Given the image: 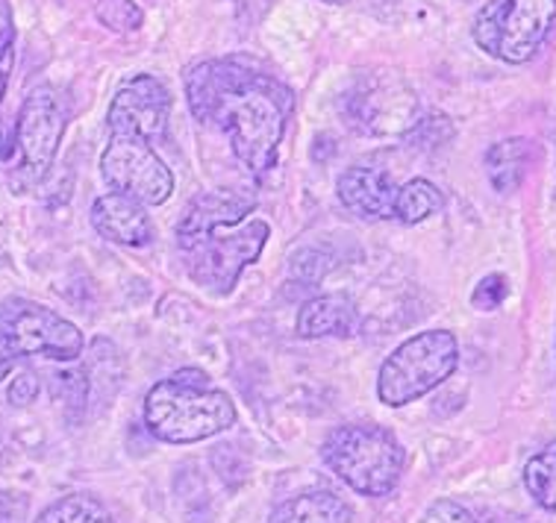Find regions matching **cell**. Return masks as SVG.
<instances>
[{
    "label": "cell",
    "mask_w": 556,
    "mask_h": 523,
    "mask_svg": "<svg viewBox=\"0 0 556 523\" xmlns=\"http://www.w3.org/2000/svg\"><path fill=\"white\" fill-rule=\"evenodd\" d=\"M186 101L203 127L222 132L242 168H277L294 112L292 89L244 60H203L186 71Z\"/></svg>",
    "instance_id": "cell-1"
},
{
    "label": "cell",
    "mask_w": 556,
    "mask_h": 523,
    "mask_svg": "<svg viewBox=\"0 0 556 523\" xmlns=\"http://www.w3.org/2000/svg\"><path fill=\"white\" fill-rule=\"evenodd\" d=\"M253 197L236 192L198 194L177 221V251L194 285L210 294H230L248 265L260 259L271 235L253 218Z\"/></svg>",
    "instance_id": "cell-2"
},
{
    "label": "cell",
    "mask_w": 556,
    "mask_h": 523,
    "mask_svg": "<svg viewBox=\"0 0 556 523\" xmlns=\"http://www.w3.org/2000/svg\"><path fill=\"white\" fill-rule=\"evenodd\" d=\"M236 423L233 397L201 368H182L144 397V426L165 444L206 442Z\"/></svg>",
    "instance_id": "cell-3"
},
{
    "label": "cell",
    "mask_w": 556,
    "mask_h": 523,
    "mask_svg": "<svg viewBox=\"0 0 556 523\" xmlns=\"http://www.w3.org/2000/svg\"><path fill=\"white\" fill-rule=\"evenodd\" d=\"M321 459L351 492L389 497L404 476V447L377 423H344L321 444Z\"/></svg>",
    "instance_id": "cell-4"
},
{
    "label": "cell",
    "mask_w": 556,
    "mask_h": 523,
    "mask_svg": "<svg viewBox=\"0 0 556 523\" xmlns=\"http://www.w3.org/2000/svg\"><path fill=\"white\" fill-rule=\"evenodd\" d=\"M86 339L77 323L27 297L0 301V380H7L21 359L41 356L51 362H77Z\"/></svg>",
    "instance_id": "cell-5"
},
{
    "label": "cell",
    "mask_w": 556,
    "mask_h": 523,
    "mask_svg": "<svg viewBox=\"0 0 556 523\" xmlns=\"http://www.w3.org/2000/svg\"><path fill=\"white\" fill-rule=\"evenodd\" d=\"M456 365H459V342L454 332L425 330L409 335L380 365L377 397L386 406L401 409L451 380Z\"/></svg>",
    "instance_id": "cell-6"
},
{
    "label": "cell",
    "mask_w": 556,
    "mask_h": 523,
    "mask_svg": "<svg viewBox=\"0 0 556 523\" xmlns=\"http://www.w3.org/2000/svg\"><path fill=\"white\" fill-rule=\"evenodd\" d=\"M556 24V0H492L475 18V41L480 51L525 65L539 53Z\"/></svg>",
    "instance_id": "cell-7"
},
{
    "label": "cell",
    "mask_w": 556,
    "mask_h": 523,
    "mask_svg": "<svg viewBox=\"0 0 556 523\" xmlns=\"http://www.w3.org/2000/svg\"><path fill=\"white\" fill-rule=\"evenodd\" d=\"M68 127L65 103L53 86H36L24 98L15 122V162H12V186L30 189L51 174L62 136Z\"/></svg>",
    "instance_id": "cell-8"
},
{
    "label": "cell",
    "mask_w": 556,
    "mask_h": 523,
    "mask_svg": "<svg viewBox=\"0 0 556 523\" xmlns=\"http://www.w3.org/2000/svg\"><path fill=\"white\" fill-rule=\"evenodd\" d=\"M101 177L112 192L142 206H162L174 192L172 168L144 139L110 136V144L101 153Z\"/></svg>",
    "instance_id": "cell-9"
},
{
    "label": "cell",
    "mask_w": 556,
    "mask_h": 523,
    "mask_svg": "<svg viewBox=\"0 0 556 523\" xmlns=\"http://www.w3.org/2000/svg\"><path fill=\"white\" fill-rule=\"evenodd\" d=\"M344 124L363 136H406L413 130L421 110L415 94L397 77H363L342 98Z\"/></svg>",
    "instance_id": "cell-10"
},
{
    "label": "cell",
    "mask_w": 556,
    "mask_h": 523,
    "mask_svg": "<svg viewBox=\"0 0 556 523\" xmlns=\"http://www.w3.org/2000/svg\"><path fill=\"white\" fill-rule=\"evenodd\" d=\"M172 91L153 74H136L115 91L106 115L110 136L160 141L172 122Z\"/></svg>",
    "instance_id": "cell-11"
},
{
    "label": "cell",
    "mask_w": 556,
    "mask_h": 523,
    "mask_svg": "<svg viewBox=\"0 0 556 523\" xmlns=\"http://www.w3.org/2000/svg\"><path fill=\"white\" fill-rule=\"evenodd\" d=\"M336 194L344 209L359 221H395L397 182L386 168L354 165L339 177Z\"/></svg>",
    "instance_id": "cell-12"
},
{
    "label": "cell",
    "mask_w": 556,
    "mask_h": 523,
    "mask_svg": "<svg viewBox=\"0 0 556 523\" xmlns=\"http://www.w3.org/2000/svg\"><path fill=\"white\" fill-rule=\"evenodd\" d=\"M89 218L101 239L122 244V247H148L156 239V227L148 215V206L124 194H101L91 203Z\"/></svg>",
    "instance_id": "cell-13"
},
{
    "label": "cell",
    "mask_w": 556,
    "mask_h": 523,
    "mask_svg": "<svg viewBox=\"0 0 556 523\" xmlns=\"http://www.w3.org/2000/svg\"><path fill=\"white\" fill-rule=\"evenodd\" d=\"M359 309L348 294H318L313 301H306L298 312L294 332L301 339H348L359 332Z\"/></svg>",
    "instance_id": "cell-14"
},
{
    "label": "cell",
    "mask_w": 556,
    "mask_h": 523,
    "mask_svg": "<svg viewBox=\"0 0 556 523\" xmlns=\"http://www.w3.org/2000/svg\"><path fill=\"white\" fill-rule=\"evenodd\" d=\"M536 162V144L530 139H504L485 153V174L495 192L513 194L521 189V182L530 174V165Z\"/></svg>",
    "instance_id": "cell-15"
},
{
    "label": "cell",
    "mask_w": 556,
    "mask_h": 523,
    "mask_svg": "<svg viewBox=\"0 0 556 523\" xmlns=\"http://www.w3.org/2000/svg\"><path fill=\"white\" fill-rule=\"evenodd\" d=\"M354 509L333 492H304L286 500L271 512L268 523H351Z\"/></svg>",
    "instance_id": "cell-16"
},
{
    "label": "cell",
    "mask_w": 556,
    "mask_h": 523,
    "mask_svg": "<svg viewBox=\"0 0 556 523\" xmlns=\"http://www.w3.org/2000/svg\"><path fill=\"white\" fill-rule=\"evenodd\" d=\"M445 206V197L435 189L433 182L425 180V177H415V180L397 186L395 197V221L401 224H421L427 218H433L435 212H442Z\"/></svg>",
    "instance_id": "cell-17"
},
{
    "label": "cell",
    "mask_w": 556,
    "mask_h": 523,
    "mask_svg": "<svg viewBox=\"0 0 556 523\" xmlns=\"http://www.w3.org/2000/svg\"><path fill=\"white\" fill-rule=\"evenodd\" d=\"M36 523H115L106 506L91 494H68L51 503L36 518Z\"/></svg>",
    "instance_id": "cell-18"
},
{
    "label": "cell",
    "mask_w": 556,
    "mask_h": 523,
    "mask_svg": "<svg viewBox=\"0 0 556 523\" xmlns=\"http://www.w3.org/2000/svg\"><path fill=\"white\" fill-rule=\"evenodd\" d=\"M525 485L542 509L556 512V442L542 447L525 464Z\"/></svg>",
    "instance_id": "cell-19"
},
{
    "label": "cell",
    "mask_w": 556,
    "mask_h": 523,
    "mask_svg": "<svg viewBox=\"0 0 556 523\" xmlns=\"http://www.w3.org/2000/svg\"><path fill=\"white\" fill-rule=\"evenodd\" d=\"M94 15L103 27H110L115 33H132L142 27L144 12L136 0H98Z\"/></svg>",
    "instance_id": "cell-20"
},
{
    "label": "cell",
    "mask_w": 556,
    "mask_h": 523,
    "mask_svg": "<svg viewBox=\"0 0 556 523\" xmlns=\"http://www.w3.org/2000/svg\"><path fill=\"white\" fill-rule=\"evenodd\" d=\"M12 65H15V15L10 0H0V103L10 86Z\"/></svg>",
    "instance_id": "cell-21"
},
{
    "label": "cell",
    "mask_w": 556,
    "mask_h": 523,
    "mask_svg": "<svg viewBox=\"0 0 556 523\" xmlns=\"http://www.w3.org/2000/svg\"><path fill=\"white\" fill-rule=\"evenodd\" d=\"M506 297H509V280H506L504 273H489V277L477 282L471 303H475V309H480V312H495Z\"/></svg>",
    "instance_id": "cell-22"
},
{
    "label": "cell",
    "mask_w": 556,
    "mask_h": 523,
    "mask_svg": "<svg viewBox=\"0 0 556 523\" xmlns=\"http://www.w3.org/2000/svg\"><path fill=\"white\" fill-rule=\"evenodd\" d=\"M418 523H477V521H475V514L468 512L466 506L456 503V500H435Z\"/></svg>",
    "instance_id": "cell-23"
},
{
    "label": "cell",
    "mask_w": 556,
    "mask_h": 523,
    "mask_svg": "<svg viewBox=\"0 0 556 523\" xmlns=\"http://www.w3.org/2000/svg\"><path fill=\"white\" fill-rule=\"evenodd\" d=\"M39 397V380L33 371H21L10 385V403L15 406H30Z\"/></svg>",
    "instance_id": "cell-24"
},
{
    "label": "cell",
    "mask_w": 556,
    "mask_h": 523,
    "mask_svg": "<svg viewBox=\"0 0 556 523\" xmlns=\"http://www.w3.org/2000/svg\"><path fill=\"white\" fill-rule=\"evenodd\" d=\"M324 3H342V0H324Z\"/></svg>",
    "instance_id": "cell-25"
}]
</instances>
